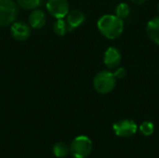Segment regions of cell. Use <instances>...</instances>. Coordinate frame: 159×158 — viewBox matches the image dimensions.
<instances>
[{"label": "cell", "instance_id": "cell-1", "mask_svg": "<svg viewBox=\"0 0 159 158\" xmlns=\"http://www.w3.org/2000/svg\"><path fill=\"white\" fill-rule=\"evenodd\" d=\"M97 27L100 33L108 39L118 38L124 31V21L114 14H105L97 21Z\"/></svg>", "mask_w": 159, "mask_h": 158}, {"label": "cell", "instance_id": "cell-2", "mask_svg": "<svg viewBox=\"0 0 159 158\" xmlns=\"http://www.w3.org/2000/svg\"><path fill=\"white\" fill-rule=\"evenodd\" d=\"M116 84V78L113 72L103 70L99 72L93 79V88L100 94H108L114 90Z\"/></svg>", "mask_w": 159, "mask_h": 158}, {"label": "cell", "instance_id": "cell-3", "mask_svg": "<svg viewBox=\"0 0 159 158\" xmlns=\"http://www.w3.org/2000/svg\"><path fill=\"white\" fill-rule=\"evenodd\" d=\"M93 144L91 140L84 135L77 136L70 145V154L74 158L89 157L92 152Z\"/></svg>", "mask_w": 159, "mask_h": 158}, {"label": "cell", "instance_id": "cell-4", "mask_svg": "<svg viewBox=\"0 0 159 158\" xmlns=\"http://www.w3.org/2000/svg\"><path fill=\"white\" fill-rule=\"evenodd\" d=\"M19 15V7L13 0H0V26L12 24Z\"/></svg>", "mask_w": 159, "mask_h": 158}, {"label": "cell", "instance_id": "cell-5", "mask_svg": "<svg viewBox=\"0 0 159 158\" xmlns=\"http://www.w3.org/2000/svg\"><path fill=\"white\" fill-rule=\"evenodd\" d=\"M113 130L117 137L130 138L136 134L138 126L131 119H122L113 125Z\"/></svg>", "mask_w": 159, "mask_h": 158}, {"label": "cell", "instance_id": "cell-6", "mask_svg": "<svg viewBox=\"0 0 159 158\" xmlns=\"http://www.w3.org/2000/svg\"><path fill=\"white\" fill-rule=\"evenodd\" d=\"M69 3L67 0H48L47 9L56 19H63L69 13Z\"/></svg>", "mask_w": 159, "mask_h": 158}, {"label": "cell", "instance_id": "cell-7", "mask_svg": "<svg viewBox=\"0 0 159 158\" xmlns=\"http://www.w3.org/2000/svg\"><path fill=\"white\" fill-rule=\"evenodd\" d=\"M121 61H122V54L117 47H110L105 50L103 54V62L108 69L110 70L116 69L120 65Z\"/></svg>", "mask_w": 159, "mask_h": 158}, {"label": "cell", "instance_id": "cell-8", "mask_svg": "<svg viewBox=\"0 0 159 158\" xmlns=\"http://www.w3.org/2000/svg\"><path fill=\"white\" fill-rule=\"evenodd\" d=\"M11 35L19 41L26 40L31 34L30 26L23 21H14L10 28Z\"/></svg>", "mask_w": 159, "mask_h": 158}, {"label": "cell", "instance_id": "cell-9", "mask_svg": "<svg viewBox=\"0 0 159 158\" xmlns=\"http://www.w3.org/2000/svg\"><path fill=\"white\" fill-rule=\"evenodd\" d=\"M86 20V15L82 10L79 9H73L69 11L66 16V21L71 30H74L84 23Z\"/></svg>", "mask_w": 159, "mask_h": 158}, {"label": "cell", "instance_id": "cell-10", "mask_svg": "<svg viewBox=\"0 0 159 158\" xmlns=\"http://www.w3.org/2000/svg\"><path fill=\"white\" fill-rule=\"evenodd\" d=\"M47 21V17L42 9L34 8L29 15V25L34 29L42 28Z\"/></svg>", "mask_w": 159, "mask_h": 158}, {"label": "cell", "instance_id": "cell-11", "mask_svg": "<svg viewBox=\"0 0 159 158\" xmlns=\"http://www.w3.org/2000/svg\"><path fill=\"white\" fill-rule=\"evenodd\" d=\"M146 33L148 37L159 46V16L150 20L146 25Z\"/></svg>", "mask_w": 159, "mask_h": 158}, {"label": "cell", "instance_id": "cell-12", "mask_svg": "<svg viewBox=\"0 0 159 158\" xmlns=\"http://www.w3.org/2000/svg\"><path fill=\"white\" fill-rule=\"evenodd\" d=\"M52 151H53V154L56 157H66L70 154V146H68L63 142H58L53 145Z\"/></svg>", "mask_w": 159, "mask_h": 158}, {"label": "cell", "instance_id": "cell-13", "mask_svg": "<svg viewBox=\"0 0 159 158\" xmlns=\"http://www.w3.org/2000/svg\"><path fill=\"white\" fill-rule=\"evenodd\" d=\"M53 31L56 34L60 36H63L68 32H71L72 30L70 29L66 20H64L63 19H57V20L53 24Z\"/></svg>", "mask_w": 159, "mask_h": 158}, {"label": "cell", "instance_id": "cell-14", "mask_svg": "<svg viewBox=\"0 0 159 158\" xmlns=\"http://www.w3.org/2000/svg\"><path fill=\"white\" fill-rule=\"evenodd\" d=\"M115 12H116V15L118 18H120L122 20H125L130 14V7L127 3H119L116 7Z\"/></svg>", "mask_w": 159, "mask_h": 158}, {"label": "cell", "instance_id": "cell-15", "mask_svg": "<svg viewBox=\"0 0 159 158\" xmlns=\"http://www.w3.org/2000/svg\"><path fill=\"white\" fill-rule=\"evenodd\" d=\"M20 7L26 10H33L41 5V0H17Z\"/></svg>", "mask_w": 159, "mask_h": 158}, {"label": "cell", "instance_id": "cell-16", "mask_svg": "<svg viewBox=\"0 0 159 158\" xmlns=\"http://www.w3.org/2000/svg\"><path fill=\"white\" fill-rule=\"evenodd\" d=\"M139 129H140V132L143 136L149 137L155 131V125L151 121H144L141 124V126L139 127Z\"/></svg>", "mask_w": 159, "mask_h": 158}, {"label": "cell", "instance_id": "cell-17", "mask_svg": "<svg viewBox=\"0 0 159 158\" xmlns=\"http://www.w3.org/2000/svg\"><path fill=\"white\" fill-rule=\"evenodd\" d=\"M113 74H114L115 77L116 78V80L117 79H122V78H124L127 75V70L124 67L118 66L116 69H115Z\"/></svg>", "mask_w": 159, "mask_h": 158}, {"label": "cell", "instance_id": "cell-18", "mask_svg": "<svg viewBox=\"0 0 159 158\" xmlns=\"http://www.w3.org/2000/svg\"><path fill=\"white\" fill-rule=\"evenodd\" d=\"M134 4H136V5H139V6H141V5H143V4H144L145 2H146V0H131Z\"/></svg>", "mask_w": 159, "mask_h": 158}, {"label": "cell", "instance_id": "cell-19", "mask_svg": "<svg viewBox=\"0 0 159 158\" xmlns=\"http://www.w3.org/2000/svg\"><path fill=\"white\" fill-rule=\"evenodd\" d=\"M157 9H158V12H159V3H158V6H157Z\"/></svg>", "mask_w": 159, "mask_h": 158}]
</instances>
